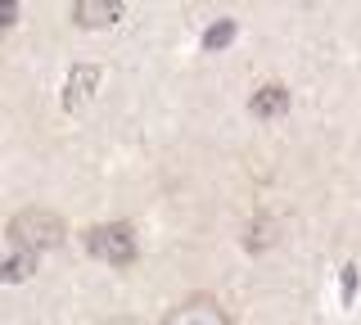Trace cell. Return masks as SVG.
I'll return each mask as SVG.
<instances>
[{
  "mask_svg": "<svg viewBox=\"0 0 361 325\" xmlns=\"http://www.w3.org/2000/svg\"><path fill=\"white\" fill-rule=\"evenodd\" d=\"M63 240H68V226L54 208H23L9 217V244L14 249H27V253L41 257V253L59 249Z\"/></svg>",
  "mask_w": 361,
  "mask_h": 325,
  "instance_id": "cell-1",
  "label": "cell"
},
{
  "mask_svg": "<svg viewBox=\"0 0 361 325\" xmlns=\"http://www.w3.org/2000/svg\"><path fill=\"white\" fill-rule=\"evenodd\" d=\"M82 240H86V253L109 266H135V257H140V240H135V231L127 221H99Z\"/></svg>",
  "mask_w": 361,
  "mask_h": 325,
  "instance_id": "cell-2",
  "label": "cell"
},
{
  "mask_svg": "<svg viewBox=\"0 0 361 325\" xmlns=\"http://www.w3.org/2000/svg\"><path fill=\"white\" fill-rule=\"evenodd\" d=\"M158 325H231L226 307L208 294H195V298H180L176 307H167V317Z\"/></svg>",
  "mask_w": 361,
  "mask_h": 325,
  "instance_id": "cell-3",
  "label": "cell"
},
{
  "mask_svg": "<svg viewBox=\"0 0 361 325\" xmlns=\"http://www.w3.org/2000/svg\"><path fill=\"white\" fill-rule=\"evenodd\" d=\"M127 14V0H73V23L86 32H104Z\"/></svg>",
  "mask_w": 361,
  "mask_h": 325,
  "instance_id": "cell-4",
  "label": "cell"
},
{
  "mask_svg": "<svg viewBox=\"0 0 361 325\" xmlns=\"http://www.w3.org/2000/svg\"><path fill=\"white\" fill-rule=\"evenodd\" d=\"M248 114L253 118H280V114H289V86H280V82H267V86H257L253 99H248Z\"/></svg>",
  "mask_w": 361,
  "mask_h": 325,
  "instance_id": "cell-5",
  "label": "cell"
},
{
  "mask_svg": "<svg viewBox=\"0 0 361 325\" xmlns=\"http://www.w3.org/2000/svg\"><path fill=\"white\" fill-rule=\"evenodd\" d=\"M95 86H99V68H90V63H77V68L68 73V86H63V109L86 104V99L95 95Z\"/></svg>",
  "mask_w": 361,
  "mask_h": 325,
  "instance_id": "cell-6",
  "label": "cell"
},
{
  "mask_svg": "<svg viewBox=\"0 0 361 325\" xmlns=\"http://www.w3.org/2000/svg\"><path fill=\"white\" fill-rule=\"evenodd\" d=\"M32 276H37V253L14 249L9 257H0V285H23Z\"/></svg>",
  "mask_w": 361,
  "mask_h": 325,
  "instance_id": "cell-7",
  "label": "cell"
},
{
  "mask_svg": "<svg viewBox=\"0 0 361 325\" xmlns=\"http://www.w3.org/2000/svg\"><path fill=\"white\" fill-rule=\"evenodd\" d=\"M276 244V221L271 217H257V221H248V231H244V249L248 253H262Z\"/></svg>",
  "mask_w": 361,
  "mask_h": 325,
  "instance_id": "cell-8",
  "label": "cell"
},
{
  "mask_svg": "<svg viewBox=\"0 0 361 325\" xmlns=\"http://www.w3.org/2000/svg\"><path fill=\"white\" fill-rule=\"evenodd\" d=\"M235 41V18H217L208 32H203V54H221Z\"/></svg>",
  "mask_w": 361,
  "mask_h": 325,
  "instance_id": "cell-9",
  "label": "cell"
},
{
  "mask_svg": "<svg viewBox=\"0 0 361 325\" xmlns=\"http://www.w3.org/2000/svg\"><path fill=\"white\" fill-rule=\"evenodd\" d=\"M338 294H343V307H353V298H357V266H343V285H338Z\"/></svg>",
  "mask_w": 361,
  "mask_h": 325,
  "instance_id": "cell-10",
  "label": "cell"
},
{
  "mask_svg": "<svg viewBox=\"0 0 361 325\" xmlns=\"http://www.w3.org/2000/svg\"><path fill=\"white\" fill-rule=\"evenodd\" d=\"M18 23V0H0V27H14Z\"/></svg>",
  "mask_w": 361,
  "mask_h": 325,
  "instance_id": "cell-11",
  "label": "cell"
}]
</instances>
